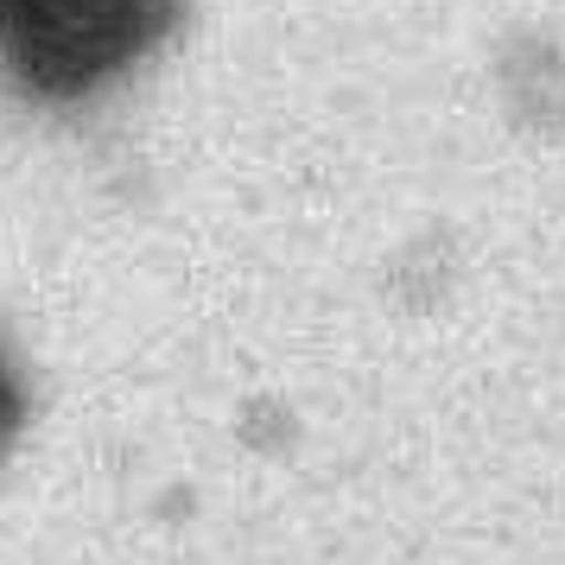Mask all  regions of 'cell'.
<instances>
[{
    "label": "cell",
    "instance_id": "obj_1",
    "mask_svg": "<svg viewBox=\"0 0 565 565\" xmlns=\"http://www.w3.org/2000/svg\"><path fill=\"white\" fill-rule=\"evenodd\" d=\"M179 0H7L0 64L39 103H77L153 52Z\"/></svg>",
    "mask_w": 565,
    "mask_h": 565
},
{
    "label": "cell",
    "instance_id": "obj_3",
    "mask_svg": "<svg viewBox=\"0 0 565 565\" xmlns=\"http://www.w3.org/2000/svg\"><path fill=\"white\" fill-rule=\"evenodd\" d=\"M0 7H7V0H0Z\"/></svg>",
    "mask_w": 565,
    "mask_h": 565
},
{
    "label": "cell",
    "instance_id": "obj_2",
    "mask_svg": "<svg viewBox=\"0 0 565 565\" xmlns=\"http://www.w3.org/2000/svg\"><path fill=\"white\" fill-rule=\"evenodd\" d=\"M20 426H26V387H20V375H13V362H7V350H0V458L13 451V438H20Z\"/></svg>",
    "mask_w": 565,
    "mask_h": 565
}]
</instances>
